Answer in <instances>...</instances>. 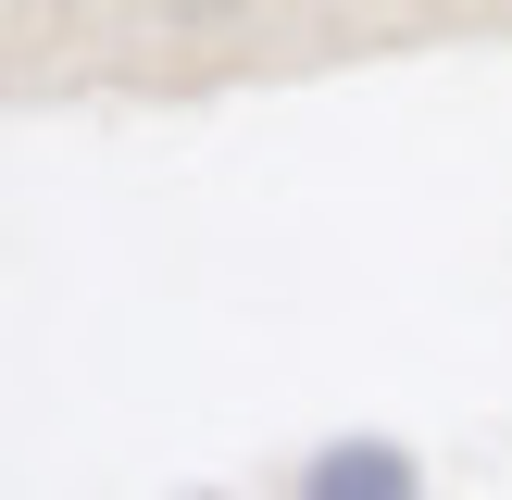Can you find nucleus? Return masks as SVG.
Segmentation results:
<instances>
[{"instance_id": "nucleus-1", "label": "nucleus", "mask_w": 512, "mask_h": 500, "mask_svg": "<svg viewBox=\"0 0 512 500\" xmlns=\"http://www.w3.org/2000/svg\"><path fill=\"white\" fill-rule=\"evenodd\" d=\"M300 500H413V463L400 450H325Z\"/></svg>"}, {"instance_id": "nucleus-2", "label": "nucleus", "mask_w": 512, "mask_h": 500, "mask_svg": "<svg viewBox=\"0 0 512 500\" xmlns=\"http://www.w3.org/2000/svg\"><path fill=\"white\" fill-rule=\"evenodd\" d=\"M163 13H225V0H163Z\"/></svg>"}]
</instances>
